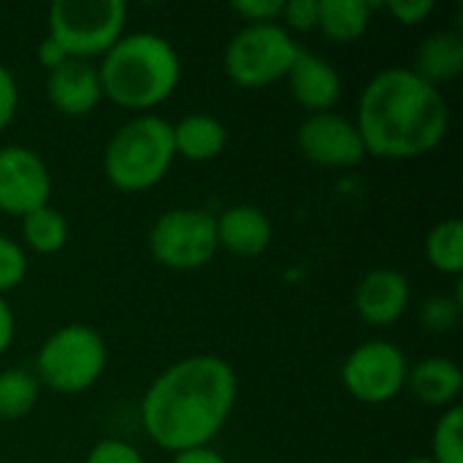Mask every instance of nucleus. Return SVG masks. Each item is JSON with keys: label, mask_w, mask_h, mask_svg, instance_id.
I'll return each instance as SVG.
<instances>
[{"label": "nucleus", "mask_w": 463, "mask_h": 463, "mask_svg": "<svg viewBox=\"0 0 463 463\" xmlns=\"http://www.w3.org/2000/svg\"><path fill=\"white\" fill-rule=\"evenodd\" d=\"M355 128L366 155L415 160L445 141L450 109L442 90L420 79L412 68H385L364 87Z\"/></svg>", "instance_id": "obj_2"}, {"label": "nucleus", "mask_w": 463, "mask_h": 463, "mask_svg": "<svg viewBox=\"0 0 463 463\" xmlns=\"http://www.w3.org/2000/svg\"><path fill=\"white\" fill-rule=\"evenodd\" d=\"M282 22L290 30H298V33L315 30L317 27V0H290V3H285Z\"/></svg>", "instance_id": "obj_29"}, {"label": "nucleus", "mask_w": 463, "mask_h": 463, "mask_svg": "<svg viewBox=\"0 0 463 463\" xmlns=\"http://www.w3.org/2000/svg\"><path fill=\"white\" fill-rule=\"evenodd\" d=\"M103 98L119 109L152 114L165 103L182 79V60L176 46L157 33L122 35L98 65Z\"/></svg>", "instance_id": "obj_3"}, {"label": "nucleus", "mask_w": 463, "mask_h": 463, "mask_svg": "<svg viewBox=\"0 0 463 463\" xmlns=\"http://www.w3.org/2000/svg\"><path fill=\"white\" fill-rule=\"evenodd\" d=\"M285 0H239L233 3V11L247 24H271L282 19Z\"/></svg>", "instance_id": "obj_27"}, {"label": "nucleus", "mask_w": 463, "mask_h": 463, "mask_svg": "<svg viewBox=\"0 0 463 463\" xmlns=\"http://www.w3.org/2000/svg\"><path fill=\"white\" fill-rule=\"evenodd\" d=\"M52 198V174L38 152L30 146L0 149V212L11 217H27L46 206Z\"/></svg>", "instance_id": "obj_10"}, {"label": "nucleus", "mask_w": 463, "mask_h": 463, "mask_svg": "<svg viewBox=\"0 0 463 463\" xmlns=\"http://www.w3.org/2000/svg\"><path fill=\"white\" fill-rule=\"evenodd\" d=\"M301 46L279 22L244 24L225 46L222 65L233 84L260 90L288 79Z\"/></svg>", "instance_id": "obj_7"}, {"label": "nucleus", "mask_w": 463, "mask_h": 463, "mask_svg": "<svg viewBox=\"0 0 463 463\" xmlns=\"http://www.w3.org/2000/svg\"><path fill=\"white\" fill-rule=\"evenodd\" d=\"M434 463H463V410L458 404L448 407L431 434V456Z\"/></svg>", "instance_id": "obj_23"}, {"label": "nucleus", "mask_w": 463, "mask_h": 463, "mask_svg": "<svg viewBox=\"0 0 463 463\" xmlns=\"http://www.w3.org/2000/svg\"><path fill=\"white\" fill-rule=\"evenodd\" d=\"M239 377L220 355H187L163 369L141 399L144 434L168 453L209 448L233 415Z\"/></svg>", "instance_id": "obj_1"}, {"label": "nucleus", "mask_w": 463, "mask_h": 463, "mask_svg": "<svg viewBox=\"0 0 463 463\" xmlns=\"http://www.w3.org/2000/svg\"><path fill=\"white\" fill-rule=\"evenodd\" d=\"M14 336H16V317L8 301L0 296V355L8 353V347L14 345Z\"/></svg>", "instance_id": "obj_32"}, {"label": "nucleus", "mask_w": 463, "mask_h": 463, "mask_svg": "<svg viewBox=\"0 0 463 463\" xmlns=\"http://www.w3.org/2000/svg\"><path fill=\"white\" fill-rule=\"evenodd\" d=\"M16 109H19V87H16V79H14V73L5 65H0V133L14 122Z\"/></svg>", "instance_id": "obj_30"}, {"label": "nucleus", "mask_w": 463, "mask_h": 463, "mask_svg": "<svg viewBox=\"0 0 463 463\" xmlns=\"http://www.w3.org/2000/svg\"><path fill=\"white\" fill-rule=\"evenodd\" d=\"M461 293H456V296H448V293L429 296L423 301V307H420V323L431 334H450L461 320Z\"/></svg>", "instance_id": "obj_24"}, {"label": "nucleus", "mask_w": 463, "mask_h": 463, "mask_svg": "<svg viewBox=\"0 0 463 463\" xmlns=\"http://www.w3.org/2000/svg\"><path fill=\"white\" fill-rule=\"evenodd\" d=\"M71 57H68V52L52 38V35H46V38H41V43H38V62L46 68V73L49 71H54V68H60L62 62H68Z\"/></svg>", "instance_id": "obj_31"}, {"label": "nucleus", "mask_w": 463, "mask_h": 463, "mask_svg": "<svg viewBox=\"0 0 463 463\" xmlns=\"http://www.w3.org/2000/svg\"><path fill=\"white\" fill-rule=\"evenodd\" d=\"M412 71L426 79L429 84L439 87L445 81L458 79L463 71V38L453 30H439L434 35H429L418 54H415V65Z\"/></svg>", "instance_id": "obj_18"}, {"label": "nucleus", "mask_w": 463, "mask_h": 463, "mask_svg": "<svg viewBox=\"0 0 463 463\" xmlns=\"http://www.w3.org/2000/svg\"><path fill=\"white\" fill-rule=\"evenodd\" d=\"M410 361L399 345L372 339L358 345L342 364V385L361 404H388L407 388Z\"/></svg>", "instance_id": "obj_9"}, {"label": "nucleus", "mask_w": 463, "mask_h": 463, "mask_svg": "<svg viewBox=\"0 0 463 463\" xmlns=\"http://www.w3.org/2000/svg\"><path fill=\"white\" fill-rule=\"evenodd\" d=\"M298 152L320 168H353L369 155L353 119L336 111L309 114L298 128Z\"/></svg>", "instance_id": "obj_11"}, {"label": "nucleus", "mask_w": 463, "mask_h": 463, "mask_svg": "<svg viewBox=\"0 0 463 463\" xmlns=\"http://www.w3.org/2000/svg\"><path fill=\"white\" fill-rule=\"evenodd\" d=\"M290 95L307 114L334 111L342 98V76L339 71L315 52H298L290 73H288Z\"/></svg>", "instance_id": "obj_14"}, {"label": "nucleus", "mask_w": 463, "mask_h": 463, "mask_svg": "<svg viewBox=\"0 0 463 463\" xmlns=\"http://www.w3.org/2000/svg\"><path fill=\"white\" fill-rule=\"evenodd\" d=\"M372 3L366 0H317V30L334 43H355L366 35Z\"/></svg>", "instance_id": "obj_19"}, {"label": "nucleus", "mask_w": 463, "mask_h": 463, "mask_svg": "<svg viewBox=\"0 0 463 463\" xmlns=\"http://www.w3.org/2000/svg\"><path fill=\"white\" fill-rule=\"evenodd\" d=\"M46 98L65 117H87L98 109L103 90L98 65L87 60H68L46 73Z\"/></svg>", "instance_id": "obj_13"}, {"label": "nucleus", "mask_w": 463, "mask_h": 463, "mask_svg": "<svg viewBox=\"0 0 463 463\" xmlns=\"http://www.w3.org/2000/svg\"><path fill=\"white\" fill-rule=\"evenodd\" d=\"M426 258L431 269L448 277H458L463 271V222L458 217H448L437 222L426 233Z\"/></svg>", "instance_id": "obj_21"}, {"label": "nucleus", "mask_w": 463, "mask_h": 463, "mask_svg": "<svg viewBox=\"0 0 463 463\" xmlns=\"http://www.w3.org/2000/svg\"><path fill=\"white\" fill-rule=\"evenodd\" d=\"M41 396V385L35 374L24 369L0 372V423H14L27 418Z\"/></svg>", "instance_id": "obj_22"}, {"label": "nucleus", "mask_w": 463, "mask_h": 463, "mask_svg": "<svg viewBox=\"0 0 463 463\" xmlns=\"http://www.w3.org/2000/svg\"><path fill=\"white\" fill-rule=\"evenodd\" d=\"M461 366L445 355L423 358L407 372V391L429 407H442V410L453 407L461 396Z\"/></svg>", "instance_id": "obj_16"}, {"label": "nucleus", "mask_w": 463, "mask_h": 463, "mask_svg": "<svg viewBox=\"0 0 463 463\" xmlns=\"http://www.w3.org/2000/svg\"><path fill=\"white\" fill-rule=\"evenodd\" d=\"M217 244L236 258H258L269 250L274 239L271 220L263 209L252 203H236L214 214Z\"/></svg>", "instance_id": "obj_15"}, {"label": "nucleus", "mask_w": 463, "mask_h": 463, "mask_svg": "<svg viewBox=\"0 0 463 463\" xmlns=\"http://www.w3.org/2000/svg\"><path fill=\"white\" fill-rule=\"evenodd\" d=\"M68 236H71L68 217L60 209H54L52 203L22 217V241L27 250H33L38 255L60 252L68 244Z\"/></svg>", "instance_id": "obj_20"}, {"label": "nucleus", "mask_w": 463, "mask_h": 463, "mask_svg": "<svg viewBox=\"0 0 463 463\" xmlns=\"http://www.w3.org/2000/svg\"><path fill=\"white\" fill-rule=\"evenodd\" d=\"M106 364L109 350L103 336L84 323H71L57 328L38 347L35 380L60 396H76L103 377Z\"/></svg>", "instance_id": "obj_5"}, {"label": "nucleus", "mask_w": 463, "mask_h": 463, "mask_svg": "<svg viewBox=\"0 0 463 463\" xmlns=\"http://www.w3.org/2000/svg\"><path fill=\"white\" fill-rule=\"evenodd\" d=\"M171 130H174L176 157H184L193 163L217 160L228 146V130L212 114H187L176 125H171Z\"/></svg>", "instance_id": "obj_17"}, {"label": "nucleus", "mask_w": 463, "mask_h": 463, "mask_svg": "<svg viewBox=\"0 0 463 463\" xmlns=\"http://www.w3.org/2000/svg\"><path fill=\"white\" fill-rule=\"evenodd\" d=\"M84 463H146L136 445L125 439H100L90 448Z\"/></svg>", "instance_id": "obj_26"}, {"label": "nucleus", "mask_w": 463, "mask_h": 463, "mask_svg": "<svg viewBox=\"0 0 463 463\" xmlns=\"http://www.w3.org/2000/svg\"><path fill=\"white\" fill-rule=\"evenodd\" d=\"M30 260L19 241L0 233V296L19 288L27 277Z\"/></svg>", "instance_id": "obj_25"}, {"label": "nucleus", "mask_w": 463, "mask_h": 463, "mask_svg": "<svg viewBox=\"0 0 463 463\" xmlns=\"http://www.w3.org/2000/svg\"><path fill=\"white\" fill-rule=\"evenodd\" d=\"M385 8H388V14H391L396 22H402L404 27H415V24L426 22V19L434 14L437 3H434V0H393V3H388Z\"/></svg>", "instance_id": "obj_28"}, {"label": "nucleus", "mask_w": 463, "mask_h": 463, "mask_svg": "<svg viewBox=\"0 0 463 463\" xmlns=\"http://www.w3.org/2000/svg\"><path fill=\"white\" fill-rule=\"evenodd\" d=\"M412 301L407 274L396 269H372L361 277L353 304L358 317L372 328H388L399 323Z\"/></svg>", "instance_id": "obj_12"}, {"label": "nucleus", "mask_w": 463, "mask_h": 463, "mask_svg": "<svg viewBox=\"0 0 463 463\" xmlns=\"http://www.w3.org/2000/svg\"><path fill=\"white\" fill-rule=\"evenodd\" d=\"M402 463H434L429 456H415V458H407V461Z\"/></svg>", "instance_id": "obj_34"}, {"label": "nucleus", "mask_w": 463, "mask_h": 463, "mask_svg": "<svg viewBox=\"0 0 463 463\" xmlns=\"http://www.w3.org/2000/svg\"><path fill=\"white\" fill-rule=\"evenodd\" d=\"M174 157L171 122L160 114H138L109 138L103 174L122 193H144L165 179Z\"/></svg>", "instance_id": "obj_4"}, {"label": "nucleus", "mask_w": 463, "mask_h": 463, "mask_svg": "<svg viewBox=\"0 0 463 463\" xmlns=\"http://www.w3.org/2000/svg\"><path fill=\"white\" fill-rule=\"evenodd\" d=\"M146 244L157 266L168 271H198L209 266L220 250L214 214L198 206L168 209L149 228Z\"/></svg>", "instance_id": "obj_8"}, {"label": "nucleus", "mask_w": 463, "mask_h": 463, "mask_svg": "<svg viewBox=\"0 0 463 463\" xmlns=\"http://www.w3.org/2000/svg\"><path fill=\"white\" fill-rule=\"evenodd\" d=\"M49 33L73 60L103 57L122 35L128 5L122 0H57L49 5Z\"/></svg>", "instance_id": "obj_6"}, {"label": "nucleus", "mask_w": 463, "mask_h": 463, "mask_svg": "<svg viewBox=\"0 0 463 463\" xmlns=\"http://www.w3.org/2000/svg\"><path fill=\"white\" fill-rule=\"evenodd\" d=\"M171 463H228L222 453H217L212 445L209 448H193V450H182L174 453Z\"/></svg>", "instance_id": "obj_33"}]
</instances>
